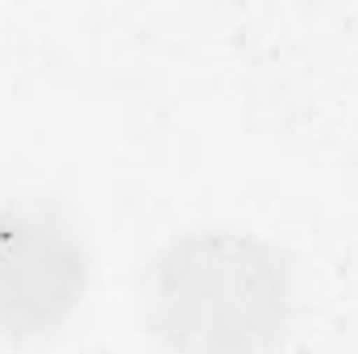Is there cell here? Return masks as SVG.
Listing matches in <instances>:
<instances>
[{"instance_id": "6da1fadb", "label": "cell", "mask_w": 358, "mask_h": 354, "mask_svg": "<svg viewBox=\"0 0 358 354\" xmlns=\"http://www.w3.org/2000/svg\"><path fill=\"white\" fill-rule=\"evenodd\" d=\"M142 296L167 351L259 354L287 325L292 275L271 242L204 225L171 238L150 259Z\"/></svg>"}, {"instance_id": "7a4b0ae2", "label": "cell", "mask_w": 358, "mask_h": 354, "mask_svg": "<svg viewBox=\"0 0 358 354\" xmlns=\"http://www.w3.org/2000/svg\"><path fill=\"white\" fill-rule=\"evenodd\" d=\"M88 283L80 229L42 200H0V334L55 330Z\"/></svg>"}]
</instances>
